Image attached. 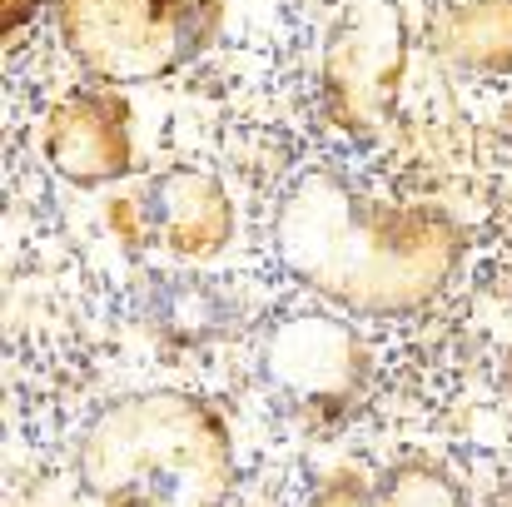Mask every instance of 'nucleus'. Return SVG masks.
I'll use <instances>...</instances> for the list:
<instances>
[{"mask_svg": "<svg viewBox=\"0 0 512 507\" xmlns=\"http://www.w3.org/2000/svg\"><path fill=\"white\" fill-rule=\"evenodd\" d=\"M274 254L334 309L398 319L453 284L468 234L448 209L378 199L343 169L309 165L279 199Z\"/></svg>", "mask_w": 512, "mask_h": 507, "instance_id": "1", "label": "nucleus"}, {"mask_svg": "<svg viewBox=\"0 0 512 507\" xmlns=\"http://www.w3.org/2000/svg\"><path fill=\"white\" fill-rule=\"evenodd\" d=\"M75 473L100 507H229V423L179 388L125 393L85 428Z\"/></svg>", "mask_w": 512, "mask_h": 507, "instance_id": "2", "label": "nucleus"}, {"mask_svg": "<svg viewBox=\"0 0 512 507\" xmlns=\"http://www.w3.org/2000/svg\"><path fill=\"white\" fill-rule=\"evenodd\" d=\"M75 65L105 85H150L219 35V0H50Z\"/></svg>", "mask_w": 512, "mask_h": 507, "instance_id": "3", "label": "nucleus"}, {"mask_svg": "<svg viewBox=\"0 0 512 507\" xmlns=\"http://www.w3.org/2000/svg\"><path fill=\"white\" fill-rule=\"evenodd\" d=\"M408 60V30L398 0H339V20L324 45V110L353 140H373L393 110Z\"/></svg>", "mask_w": 512, "mask_h": 507, "instance_id": "4", "label": "nucleus"}, {"mask_svg": "<svg viewBox=\"0 0 512 507\" xmlns=\"http://www.w3.org/2000/svg\"><path fill=\"white\" fill-rule=\"evenodd\" d=\"M259 373L299 413L343 418L373 378V353L334 314H289L259 343Z\"/></svg>", "mask_w": 512, "mask_h": 507, "instance_id": "5", "label": "nucleus"}, {"mask_svg": "<svg viewBox=\"0 0 512 507\" xmlns=\"http://www.w3.org/2000/svg\"><path fill=\"white\" fill-rule=\"evenodd\" d=\"M40 155L65 184L100 189L135 169V110L125 95L75 90L40 120Z\"/></svg>", "mask_w": 512, "mask_h": 507, "instance_id": "6", "label": "nucleus"}, {"mask_svg": "<svg viewBox=\"0 0 512 507\" xmlns=\"http://www.w3.org/2000/svg\"><path fill=\"white\" fill-rule=\"evenodd\" d=\"M309 507H473L463 478L428 458V453H403L393 463H339L329 468Z\"/></svg>", "mask_w": 512, "mask_h": 507, "instance_id": "7", "label": "nucleus"}, {"mask_svg": "<svg viewBox=\"0 0 512 507\" xmlns=\"http://www.w3.org/2000/svg\"><path fill=\"white\" fill-rule=\"evenodd\" d=\"M155 239L170 249L174 259H214L234 239V204L224 184L204 169H170L145 189Z\"/></svg>", "mask_w": 512, "mask_h": 507, "instance_id": "8", "label": "nucleus"}, {"mask_svg": "<svg viewBox=\"0 0 512 507\" xmlns=\"http://www.w3.org/2000/svg\"><path fill=\"white\" fill-rule=\"evenodd\" d=\"M433 50L453 70H512V0H453L433 20Z\"/></svg>", "mask_w": 512, "mask_h": 507, "instance_id": "9", "label": "nucleus"}, {"mask_svg": "<svg viewBox=\"0 0 512 507\" xmlns=\"http://www.w3.org/2000/svg\"><path fill=\"white\" fill-rule=\"evenodd\" d=\"M40 5H45V0H0V35H5V45L40 15Z\"/></svg>", "mask_w": 512, "mask_h": 507, "instance_id": "10", "label": "nucleus"}, {"mask_svg": "<svg viewBox=\"0 0 512 507\" xmlns=\"http://www.w3.org/2000/svg\"><path fill=\"white\" fill-rule=\"evenodd\" d=\"M503 145H508V160H512V105H508V115H503Z\"/></svg>", "mask_w": 512, "mask_h": 507, "instance_id": "11", "label": "nucleus"}, {"mask_svg": "<svg viewBox=\"0 0 512 507\" xmlns=\"http://www.w3.org/2000/svg\"><path fill=\"white\" fill-rule=\"evenodd\" d=\"M508 393H512V348H508Z\"/></svg>", "mask_w": 512, "mask_h": 507, "instance_id": "12", "label": "nucleus"}, {"mask_svg": "<svg viewBox=\"0 0 512 507\" xmlns=\"http://www.w3.org/2000/svg\"><path fill=\"white\" fill-rule=\"evenodd\" d=\"M508 507H512V503H508Z\"/></svg>", "mask_w": 512, "mask_h": 507, "instance_id": "13", "label": "nucleus"}]
</instances>
